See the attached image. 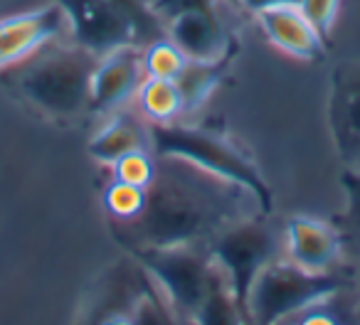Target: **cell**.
Returning a JSON list of instances; mask_svg holds the SVG:
<instances>
[{"label": "cell", "instance_id": "obj_29", "mask_svg": "<svg viewBox=\"0 0 360 325\" xmlns=\"http://www.w3.org/2000/svg\"><path fill=\"white\" fill-rule=\"evenodd\" d=\"M358 318H360V303H358Z\"/></svg>", "mask_w": 360, "mask_h": 325}, {"label": "cell", "instance_id": "obj_12", "mask_svg": "<svg viewBox=\"0 0 360 325\" xmlns=\"http://www.w3.org/2000/svg\"><path fill=\"white\" fill-rule=\"evenodd\" d=\"M259 20L266 40L281 50L284 55L301 62H321L328 55L330 47L323 42L309 18L301 13L299 6H284L274 11H264L255 15Z\"/></svg>", "mask_w": 360, "mask_h": 325}, {"label": "cell", "instance_id": "obj_6", "mask_svg": "<svg viewBox=\"0 0 360 325\" xmlns=\"http://www.w3.org/2000/svg\"><path fill=\"white\" fill-rule=\"evenodd\" d=\"M129 256H134L158 286L160 296L173 313L175 325H195L215 269V259L207 244L134 249L129 251Z\"/></svg>", "mask_w": 360, "mask_h": 325}, {"label": "cell", "instance_id": "obj_20", "mask_svg": "<svg viewBox=\"0 0 360 325\" xmlns=\"http://www.w3.org/2000/svg\"><path fill=\"white\" fill-rule=\"evenodd\" d=\"M111 3L131 20L136 45L139 47H148V45H153V42L168 37L165 22L155 15V11L150 8V0H111Z\"/></svg>", "mask_w": 360, "mask_h": 325}, {"label": "cell", "instance_id": "obj_18", "mask_svg": "<svg viewBox=\"0 0 360 325\" xmlns=\"http://www.w3.org/2000/svg\"><path fill=\"white\" fill-rule=\"evenodd\" d=\"M340 185L345 192V210L330 222L340 232L345 261L360 269V171H343Z\"/></svg>", "mask_w": 360, "mask_h": 325}, {"label": "cell", "instance_id": "obj_5", "mask_svg": "<svg viewBox=\"0 0 360 325\" xmlns=\"http://www.w3.org/2000/svg\"><path fill=\"white\" fill-rule=\"evenodd\" d=\"M269 217L271 215H259V212L242 217L207 241L215 264L225 271L230 281L247 325H250V293L257 276L266 264L284 256V232L276 230Z\"/></svg>", "mask_w": 360, "mask_h": 325}, {"label": "cell", "instance_id": "obj_10", "mask_svg": "<svg viewBox=\"0 0 360 325\" xmlns=\"http://www.w3.org/2000/svg\"><path fill=\"white\" fill-rule=\"evenodd\" d=\"M143 79V47H119L101 57L91 84V116H109L129 106Z\"/></svg>", "mask_w": 360, "mask_h": 325}, {"label": "cell", "instance_id": "obj_23", "mask_svg": "<svg viewBox=\"0 0 360 325\" xmlns=\"http://www.w3.org/2000/svg\"><path fill=\"white\" fill-rule=\"evenodd\" d=\"M153 178H155V155L150 150H136V153L119 158L111 166V180L126 183V185L141 187V190H146L153 183Z\"/></svg>", "mask_w": 360, "mask_h": 325}, {"label": "cell", "instance_id": "obj_19", "mask_svg": "<svg viewBox=\"0 0 360 325\" xmlns=\"http://www.w3.org/2000/svg\"><path fill=\"white\" fill-rule=\"evenodd\" d=\"M195 325H247L245 315L235 300V293H232L230 281L217 264L212 269L210 288H207V296L200 305Z\"/></svg>", "mask_w": 360, "mask_h": 325}, {"label": "cell", "instance_id": "obj_3", "mask_svg": "<svg viewBox=\"0 0 360 325\" xmlns=\"http://www.w3.org/2000/svg\"><path fill=\"white\" fill-rule=\"evenodd\" d=\"M148 131L150 153L155 158H183L193 166L205 168L225 180L247 187L259 202L262 215L274 212V192L255 158L220 128L173 121V124H148Z\"/></svg>", "mask_w": 360, "mask_h": 325}, {"label": "cell", "instance_id": "obj_7", "mask_svg": "<svg viewBox=\"0 0 360 325\" xmlns=\"http://www.w3.org/2000/svg\"><path fill=\"white\" fill-rule=\"evenodd\" d=\"M328 131L343 171H360V57L340 60L330 72Z\"/></svg>", "mask_w": 360, "mask_h": 325}, {"label": "cell", "instance_id": "obj_13", "mask_svg": "<svg viewBox=\"0 0 360 325\" xmlns=\"http://www.w3.org/2000/svg\"><path fill=\"white\" fill-rule=\"evenodd\" d=\"M168 40L191 62H210L222 57L235 42V32H227L220 15L183 13L165 22Z\"/></svg>", "mask_w": 360, "mask_h": 325}, {"label": "cell", "instance_id": "obj_15", "mask_svg": "<svg viewBox=\"0 0 360 325\" xmlns=\"http://www.w3.org/2000/svg\"><path fill=\"white\" fill-rule=\"evenodd\" d=\"M242 50L240 37H235V42L230 45V50L222 57L210 62H191L188 60L180 69V74L175 77V86L180 91V104H183V116H193L207 99L210 94L222 84L227 74H230L232 65H235L237 55Z\"/></svg>", "mask_w": 360, "mask_h": 325}, {"label": "cell", "instance_id": "obj_9", "mask_svg": "<svg viewBox=\"0 0 360 325\" xmlns=\"http://www.w3.org/2000/svg\"><path fill=\"white\" fill-rule=\"evenodd\" d=\"M284 256L291 264L306 271H319V274L350 266L345 261L340 232L333 227V222H321L304 215L286 220Z\"/></svg>", "mask_w": 360, "mask_h": 325}, {"label": "cell", "instance_id": "obj_26", "mask_svg": "<svg viewBox=\"0 0 360 325\" xmlns=\"http://www.w3.org/2000/svg\"><path fill=\"white\" fill-rule=\"evenodd\" d=\"M284 6H301V0H240V11L250 13V15H259L264 11H274V8Z\"/></svg>", "mask_w": 360, "mask_h": 325}, {"label": "cell", "instance_id": "obj_22", "mask_svg": "<svg viewBox=\"0 0 360 325\" xmlns=\"http://www.w3.org/2000/svg\"><path fill=\"white\" fill-rule=\"evenodd\" d=\"M186 62L188 60L183 57V52H180L168 37L143 47L146 77H155V79H175Z\"/></svg>", "mask_w": 360, "mask_h": 325}, {"label": "cell", "instance_id": "obj_24", "mask_svg": "<svg viewBox=\"0 0 360 325\" xmlns=\"http://www.w3.org/2000/svg\"><path fill=\"white\" fill-rule=\"evenodd\" d=\"M301 13L311 20V25L319 30V35L323 37L326 45H333L330 32H333L335 18H338L340 0H301Z\"/></svg>", "mask_w": 360, "mask_h": 325}, {"label": "cell", "instance_id": "obj_11", "mask_svg": "<svg viewBox=\"0 0 360 325\" xmlns=\"http://www.w3.org/2000/svg\"><path fill=\"white\" fill-rule=\"evenodd\" d=\"M65 22V13L57 3L0 20V72L25 60L45 42L55 40Z\"/></svg>", "mask_w": 360, "mask_h": 325}, {"label": "cell", "instance_id": "obj_2", "mask_svg": "<svg viewBox=\"0 0 360 325\" xmlns=\"http://www.w3.org/2000/svg\"><path fill=\"white\" fill-rule=\"evenodd\" d=\"M96 67L99 57L84 47H60L50 40L18 65L0 72V84L47 119L75 124L91 116Z\"/></svg>", "mask_w": 360, "mask_h": 325}, {"label": "cell", "instance_id": "obj_14", "mask_svg": "<svg viewBox=\"0 0 360 325\" xmlns=\"http://www.w3.org/2000/svg\"><path fill=\"white\" fill-rule=\"evenodd\" d=\"M89 155L99 160L101 166H114L116 160L136 150H150V131L148 121L139 109H119L111 114V121L89 140L86 145Z\"/></svg>", "mask_w": 360, "mask_h": 325}, {"label": "cell", "instance_id": "obj_17", "mask_svg": "<svg viewBox=\"0 0 360 325\" xmlns=\"http://www.w3.org/2000/svg\"><path fill=\"white\" fill-rule=\"evenodd\" d=\"M136 104L148 124H173L183 121L180 91L173 79H155L146 77L136 91Z\"/></svg>", "mask_w": 360, "mask_h": 325}, {"label": "cell", "instance_id": "obj_25", "mask_svg": "<svg viewBox=\"0 0 360 325\" xmlns=\"http://www.w3.org/2000/svg\"><path fill=\"white\" fill-rule=\"evenodd\" d=\"M220 0H150V8L163 22L183 15V13H207V15H220L217 11Z\"/></svg>", "mask_w": 360, "mask_h": 325}, {"label": "cell", "instance_id": "obj_1", "mask_svg": "<svg viewBox=\"0 0 360 325\" xmlns=\"http://www.w3.org/2000/svg\"><path fill=\"white\" fill-rule=\"evenodd\" d=\"M259 202L247 187L198 168L183 158H155V178L146 205L131 222H106L126 251L207 244L242 217L257 215Z\"/></svg>", "mask_w": 360, "mask_h": 325}, {"label": "cell", "instance_id": "obj_8", "mask_svg": "<svg viewBox=\"0 0 360 325\" xmlns=\"http://www.w3.org/2000/svg\"><path fill=\"white\" fill-rule=\"evenodd\" d=\"M65 13L75 45L101 57L119 47L136 45L131 20L111 0H55Z\"/></svg>", "mask_w": 360, "mask_h": 325}, {"label": "cell", "instance_id": "obj_16", "mask_svg": "<svg viewBox=\"0 0 360 325\" xmlns=\"http://www.w3.org/2000/svg\"><path fill=\"white\" fill-rule=\"evenodd\" d=\"M358 303L360 288H345L316 300L314 305L286 318L281 325H360Z\"/></svg>", "mask_w": 360, "mask_h": 325}, {"label": "cell", "instance_id": "obj_21", "mask_svg": "<svg viewBox=\"0 0 360 325\" xmlns=\"http://www.w3.org/2000/svg\"><path fill=\"white\" fill-rule=\"evenodd\" d=\"M101 205H104V210H106V222H131L143 210L146 190L126 185V183H119V180H111L109 185L104 187Z\"/></svg>", "mask_w": 360, "mask_h": 325}, {"label": "cell", "instance_id": "obj_27", "mask_svg": "<svg viewBox=\"0 0 360 325\" xmlns=\"http://www.w3.org/2000/svg\"><path fill=\"white\" fill-rule=\"evenodd\" d=\"M91 325H134V320H131V313H109Z\"/></svg>", "mask_w": 360, "mask_h": 325}, {"label": "cell", "instance_id": "obj_4", "mask_svg": "<svg viewBox=\"0 0 360 325\" xmlns=\"http://www.w3.org/2000/svg\"><path fill=\"white\" fill-rule=\"evenodd\" d=\"M345 288H360L358 266H340L335 271H306L286 256L262 269L250 293V325H281L316 300Z\"/></svg>", "mask_w": 360, "mask_h": 325}, {"label": "cell", "instance_id": "obj_28", "mask_svg": "<svg viewBox=\"0 0 360 325\" xmlns=\"http://www.w3.org/2000/svg\"><path fill=\"white\" fill-rule=\"evenodd\" d=\"M222 3H227V6H232V8H237V11H240V0H222Z\"/></svg>", "mask_w": 360, "mask_h": 325}]
</instances>
